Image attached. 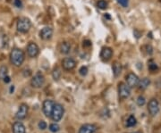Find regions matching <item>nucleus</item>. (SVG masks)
<instances>
[{
	"mask_svg": "<svg viewBox=\"0 0 161 133\" xmlns=\"http://www.w3.org/2000/svg\"><path fill=\"white\" fill-rule=\"evenodd\" d=\"M31 27V22L27 17H21L17 21L16 28L21 33H27Z\"/></svg>",
	"mask_w": 161,
	"mask_h": 133,
	"instance_id": "nucleus-2",
	"label": "nucleus"
},
{
	"mask_svg": "<svg viewBox=\"0 0 161 133\" xmlns=\"http://www.w3.org/2000/svg\"><path fill=\"white\" fill-rule=\"evenodd\" d=\"M146 103V99L143 96H139L138 98H137V105L139 106H142V105H145Z\"/></svg>",
	"mask_w": 161,
	"mask_h": 133,
	"instance_id": "nucleus-24",
	"label": "nucleus"
},
{
	"mask_svg": "<svg viewBox=\"0 0 161 133\" xmlns=\"http://www.w3.org/2000/svg\"><path fill=\"white\" fill-rule=\"evenodd\" d=\"M117 3L123 7H127L129 4V0H117Z\"/></svg>",
	"mask_w": 161,
	"mask_h": 133,
	"instance_id": "nucleus-26",
	"label": "nucleus"
},
{
	"mask_svg": "<svg viewBox=\"0 0 161 133\" xmlns=\"http://www.w3.org/2000/svg\"><path fill=\"white\" fill-rule=\"evenodd\" d=\"M125 80H126V85L128 86L129 88H134V87H137L138 83H139V77L137 76L136 74H134L133 72L129 73L126 78H125Z\"/></svg>",
	"mask_w": 161,
	"mask_h": 133,
	"instance_id": "nucleus-8",
	"label": "nucleus"
},
{
	"mask_svg": "<svg viewBox=\"0 0 161 133\" xmlns=\"http://www.w3.org/2000/svg\"><path fill=\"white\" fill-rule=\"evenodd\" d=\"M91 40H89V39H86L83 41V47L84 48H89V47H91Z\"/></svg>",
	"mask_w": 161,
	"mask_h": 133,
	"instance_id": "nucleus-30",
	"label": "nucleus"
},
{
	"mask_svg": "<svg viewBox=\"0 0 161 133\" xmlns=\"http://www.w3.org/2000/svg\"><path fill=\"white\" fill-rule=\"evenodd\" d=\"M52 76L55 80H58L61 77V71L58 67H55L53 72H52Z\"/></svg>",
	"mask_w": 161,
	"mask_h": 133,
	"instance_id": "nucleus-20",
	"label": "nucleus"
},
{
	"mask_svg": "<svg viewBox=\"0 0 161 133\" xmlns=\"http://www.w3.org/2000/svg\"><path fill=\"white\" fill-rule=\"evenodd\" d=\"M25 126L20 122H16L13 125V132L14 133H25Z\"/></svg>",
	"mask_w": 161,
	"mask_h": 133,
	"instance_id": "nucleus-15",
	"label": "nucleus"
},
{
	"mask_svg": "<svg viewBox=\"0 0 161 133\" xmlns=\"http://www.w3.org/2000/svg\"><path fill=\"white\" fill-rule=\"evenodd\" d=\"M3 80H4V81H5L6 83H9L10 81H11V79H10V77L7 76V75L5 77V78H4Z\"/></svg>",
	"mask_w": 161,
	"mask_h": 133,
	"instance_id": "nucleus-32",
	"label": "nucleus"
},
{
	"mask_svg": "<svg viewBox=\"0 0 161 133\" xmlns=\"http://www.w3.org/2000/svg\"><path fill=\"white\" fill-rule=\"evenodd\" d=\"M113 56V50L112 48H108V47H104L101 49L100 52V58L102 59V61L107 62L111 59V57Z\"/></svg>",
	"mask_w": 161,
	"mask_h": 133,
	"instance_id": "nucleus-12",
	"label": "nucleus"
},
{
	"mask_svg": "<svg viewBox=\"0 0 161 133\" xmlns=\"http://www.w3.org/2000/svg\"><path fill=\"white\" fill-rule=\"evenodd\" d=\"M53 35V29L51 27H44L41 29V30L39 31V38L43 40H48L52 38Z\"/></svg>",
	"mask_w": 161,
	"mask_h": 133,
	"instance_id": "nucleus-11",
	"label": "nucleus"
},
{
	"mask_svg": "<svg viewBox=\"0 0 161 133\" xmlns=\"http://www.w3.org/2000/svg\"><path fill=\"white\" fill-rule=\"evenodd\" d=\"M149 69L151 71V72H156L158 70V65L155 64V63H150L149 64Z\"/></svg>",
	"mask_w": 161,
	"mask_h": 133,
	"instance_id": "nucleus-27",
	"label": "nucleus"
},
{
	"mask_svg": "<svg viewBox=\"0 0 161 133\" xmlns=\"http://www.w3.org/2000/svg\"><path fill=\"white\" fill-rule=\"evenodd\" d=\"M14 86H12V87H11V88H10V91H11V92H13V91H14Z\"/></svg>",
	"mask_w": 161,
	"mask_h": 133,
	"instance_id": "nucleus-35",
	"label": "nucleus"
},
{
	"mask_svg": "<svg viewBox=\"0 0 161 133\" xmlns=\"http://www.w3.org/2000/svg\"><path fill=\"white\" fill-rule=\"evenodd\" d=\"M131 133H142V132H139V131H136V132H131Z\"/></svg>",
	"mask_w": 161,
	"mask_h": 133,
	"instance_id": "nucleus-36",
	"label": "nucleus"
},
{
	"mask_svg": "<svg viewBox=\"0 0 161 133\" xmlns=\"http://www.w3.org/2000/svg\"><path fill=\"white\" fill-rule=\"evenodd\" d=\"M79 72H80V74L82 76H85L88 73V68L86 66H82L80 68V70H79Z\"/></svg>",
	"mask_w": 161,
	"mask_h": 133,
	"instance_id": "nucleus-25",
	"label": "nucleus"
},
{
	"mask_svg": "<svg viewBox=\"0 0 161 133\" xmlns=\"http://www.w3.org/2000/svg\"><path fill=\"white\" fill-rule=\"evenodd\" d=\"M105 18H107V19H110V18H111V17H110V15H109V14H105Z\"/></svg>",
	"mask_w": 161,
	"mask_h": 133,
	"instance_id": "nucleus-33",
	"label": "nucleus"
},
{
	"mask_svg": "<svg viewBox=\"0 0 161 133\" xmlns=\"http://www.w3.org/2000/svg\"><path fill=\"white\" fill-rule=\"evenodd\" d=\"M54 105H55V103H54L52 100H49V99H47V100H45V101L43 102L42 110H43L44 114H45L47 117L51 116V113H52V110H53Z\"/></svg>",
	"mask_w": 161,
	"mask_h": 133,
	"instance_id": "nucleus-9",
	"label": "nucleus"
},
{
	"mask_svg": "<svg viewBox=\"0 0 161 133\" xmlns=\"http://www.w3.org/2000/svg\"><path fill=\"white\" fill-rule=\"evenodd\" d=\"M6 75H7V67L5 65L0 67V78L4 79Z\"/></svg>",
	"mask_w": 161,
	"mask_h": 133,
	"instance_id": "nucleus-22",
	"label": "nucleus"
},
{
	"mask_svg": "<svg viewBox=\"0 0 161 133\" xmlns=\"http://www.w3.org/2000/svg\"><path fill=\"white\" fill-rule=\"evenodd\" d=\"M112 69H113V73H114L115 77H118L120 75V73L122 72V66L119 63L115 62L113 66H112Z\"/></svg>",
	"mask_w": 161,
	"mask_h": 133,
	"instance_id": "nucleus-18",
	"label": "nucleus"
},
{
	"mask_svg": "<svg viewBox=\"0 0 161 133\" xmlns=\"http://www.w3.org/2000/svg\"><path fill=\"white\" fill-rule=\"evenodd\" d=\"M25 59L24 53L20 48H14L10 53V61L11 63L16 67L21 66Z\"/></svg>",
	"mask_w": 161,
	"mask_h": 133,
	"instance_id": "nucleus-1",
	"label": "nucleus"
},
{
	"mask_svg": "<svg viewBox=\"0 0 161 133\" xmlns=\"http://www.w3.org/2000/svg\"><path fill=\"white\" fill-rule=\"evenodd\" d=\"M96 129L94 124H84L80 128L78 133H94Z\"/></svg>",
	"mask_w": 161,
	"mask_h": 133,
	"instance_id": "nucleus-14",
	"label": "nucleus"
},
{
	"mask_svg": "<svg viewBox=\"0 0 161 133\" xmlns=\"http://www.w3.org/2000/svg\"><path fill=\"white\" fill-rule=\"evenodd\" d=\"M38 128H39L40 130H45V129L47 128V123H46V122L40 121V122L38 123Z\"/></svg>",
	"mask_w": 161,
	"mask_h": 133,
	"instance_id": "nucleus-28",
	"label": "nucleus"
},
{
	"mask_svg": "<svg viewBox=\"0 0 161 133\" xmlns=\"http://www.w3.org/2000/svg\"><path fill=\"white\" fill-rule=\"evenodd\" d=\"M131 95V88L123 82L118 84V96L121 99H126Z\"/></svg>",
	"mask_w": 161,
	"mask_h": 133,
	"instance_id": "nucleus-5",
	"label": "nucleus"
},
{
	"mask_svg": "<svg viewBox=\"0 0 161 133\" xmlns=\"http://www.w3.org/2000/svg\"><path fill=\"white\" fill-rule=\"evenodd\" d=\"M150 84H151L150 79H148V78H143L141 80H139L138 86H139V88H140V89H146V88L150 86Z\"/></svg>",
	"mask_w": 161,
	"mask_h": 133,
	"instance_id": "nucleus-17",
	"label": "nucleus"
},
{
	"mask_svg": "<svg viewBox=\"0 0 161 133\" xmlns=\"http://www.w3.org/2000/svg\"><path fill=\"white\" fill-rule=\"evenodd\" d=\"M146 49H147V53L149 54V55H151L152 53H153V48L151 45H147L146 46Z\"/></svg>",
	"mask_w": 161,
	"mask_h": 133,
	"instance_id": "nucleus-31",
	"label": "nucleus"
},
{
	"mask_svg": "<svg viewBox=\"0 0 161 133\" xmlns=\"http://www.w3.org/2000/svg\"><path fill=\"white\" fill-rule=\"evenodd\" d=\"M107 6H108V4L106 0H99L98 3H97V6L101 10L107 8Z\"/></svg>",
	"mask_w": 161,
	"mask_h": 133,
	"instance_id": "nucleus-21",
	"label": "nucleus"
},
{
	"mask_svg": "<svg viewBox=\"0 0 161 133\" xmlns=\"http://www.w3.org/2000/svg\"><path fill=\"white\" fill-rule=\"evenodd\" d=\"M38 53H39V48L35 42H30L27 47V54L30 57L34 58V57H38Z\"/></svg>",
	"mask_w": 161,
	"mask_h": 133,
	"instance_id": "nucleus-7",
	"label": "nucleus"
},
{
	"mask_svg": "<svg viewBox=\"0 0 161 133\" xmlns=\"http://www.w3.org/2000/svg\"><path fill=\"white\" fill-rule=\"evenodd\" d=\"M136 123H137L136 118H135L133 115H130V116L128 117V119L126 120L125 125H126V127H133V126L136 125Z\"/></svg>",
	"mask_w": 161,
	"mask_h": 133,
	"instance_id": "nucleus-19",
	"label": "nucleus"
},
{
	"mask_svg": "<svg viewBox=\"0 0 161 133\" xmlns=\"http://www.w3.org/2000/svg\"><path fill=\"white\" fill-rule=\"evenodd\" d=\"M49 130H50L51 132L56 133L60 130V127H59V125L57 123H52L49 125Z\"/></svg>",
	"mask_w": 161,
	"mask_h": 133,
	"instance_id": "nucleus-23",
	"label": "nucleus"
},
{
	"mask_svg": "<svg viewBox=\"0 0 161 133\" xmlns=\"http://www.w3.org/2000/svg\"><path fill=\"white\" fill-rule=\"evenodd\" d=\"M44 83H45V77H44V75L40 72H38L33 76V78L31 79V81H30L31 87L34 88H41L42 86L44 85Z\"/></svg>",
	"mask_w": 161,
	"mask_h": 133,
	"instance_id": "nucleus-4",
	"label": "nucleus"
},
{
	"mask_svg": "<svg viewBox=\"0 0 161 133\" xmlns=\"http://www.w3.org/2000/svg\"><path fill=\"white\" fill-rule=\"evenodd\" d=\"M134 34H135V35H137V36H136V38H139V37H140V35H141L140 33H138V31H137V30H135V31H134Z\"/></svg>",
	"mask_w": 161,
	"mask_h": 133,
	"instance_id": "nucleus-34",
	"label": "nucleus"
},
{
	"mask_svg": "<svg viewBox=\"0 0 161 133\" xmlns=\"http://www.w3.org/2000/svg\"><path fill=\"white\" fill-rule=\"evenodd\" d=\"M148 110H149L150 114H151L152 116H155V115L159 114V104L157 99L152 98L151 100L149 102Z\"/></svg>",
	"mask_w": 161,
	"mask_h": 133,
	"instance_id": "nucleus-6",
	"label": "nucleus"
},
{
	"mask_svg": "<svg viewBox=\"0 0 161 133\" xmlns=\"http://www.w3.org/2000/svg\"><path fill=\"white\" fill-rule=\"evenodd\" d=\"M14 5L17 8H22V3L21 0H14Z\"/></svg>",
	"mask_w": 161,
	"mask_h": 133,
	"instance_id": "nucleus-29",
	"label": "nucleus"
},
{
	"mask_svg": "<svg viewBox=\"0 0 161 133\" xmlns=\"http://www.w3.org/2000/svg\"><path fill=\"white\" fill-rule=\"evenodd\" d=\"M62 66L65 70L66 71H71L73 69H74L76 66V62L70 57H66L62 61Z\"/></svg>",
	"mask_w": 161,
	"mask_h": 133,
	"instance_id": "nucleus-13",
	"label": "nucleus"
},
{
	"mask_svg": "<svg viewBox=\"0 0 161 133\" xmlns=\"http://www.w3.org/2000/svg\"><path fill=\"white\" fill-rule=\"evenodd\" d=\"M65 113V110H64V107L63 105H60V104H55L54 107H53V110H52V113H51V118L54 122H59L63 115Z\"/></svg>",
	"mask_w": 161,
	"mask_h": 133,
	"instance_id": "nucleus-3",
	"label": "nucleus"
},
{
	"mask_svg": "<svg viewBox=\"0 0 161 133\" xmlns=\"http://www.w3.org/2000/svg\"><path fill=\"white\" fill-rule=\"evenodd\" d=\"M70 50H71V45L68 42L64 41V42L61 43V45H60V52L62 54L67 55L70 52Z\"/></svg>",
	"mask_w": 161,
	"mask_h": 133,
	"instance_id": "nucleus-16",
	"label": "nucleus"
},
{
	"mask_svg": "<svg viewBox=\"0 0 161 133\" xmlns=\"http://www.w3.org/2000/svg\"><path fill=\"white\" fill-rule=\"evenodd\" d=\"M28 105H26V104H22L19 106L18 111H17V113L15 114L16 119H18V120L25 119V117L27 116V114H28Z\"/></svg>",
	"mask_w": 161,
	"mask_h": 133,
	"instance_id": "nucleus-10",
	"label": "nucleus"
}]
</instances>
